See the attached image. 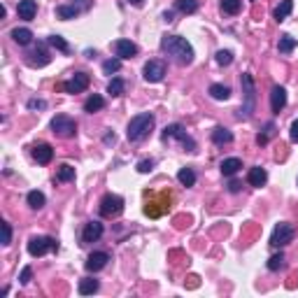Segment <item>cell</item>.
<instances>
[{
  "label": "cell",
  "instance_id": "cell-13",
  "mask_svg": "<svg viewBox=\"0 0 298 298\" xmlns=\"http://www.w3.org/2000/svg\"><path fill=\"white\" fill-rule=\"evenodd\" d=\"M114 54H116V58L128 61V58H133V56L138 54V47H135L131 40H116L114 42Z\"/></svg>",
  "mask_w": 298,
  "mask_h": 298
},
{
  "label": "cell",
  "instance_id": "cell-5",
  "mask_svg": "<svg viewBox=\"0 0 298 298\" xmlns=\"http://www.w3.org/2000/svg\"><path fill=\"white\" fill-rule=\"evenodd\" d=\"M98 212H100V217H105V219H114V217H119V214L124 212V198L116 194L103 196V201L98 205Z\"/></svg>",
  "mask_w": 298,
  "mask_h": 298
},
{
  "label": "cell",
  "instance_id": "cell-9",
  "mask_svg": "<svg viewBox=\"0 0 298 298\" xmlns=\"http://www.w3.org/2000/svg\"><path fill=\"white\" fill-rule=\"evenodd\" d=\"M142 77L149 82V84H156L165 77V63L163 61H147L145 70H142Z\"/></svg>",
  "mask_w": 298,
  "mask_h": 298
},
{
  "label": "cell",
  "instance_id": "cell-31",
  "mask_svg": "<svg viewBox=\"0 0 298 298\" xmlns=\"http://www.w3.org/2000/svg\"><path fill=\"white\" fill-rule=\"evenodd\" d=\"M240 10H243V0H221V12L224 14L235 17V14H240Z\"/></svg>",
  "mask_w": 298,
  "mask_h": 298
},
{
  "label": "cell",
  "instance_id": "cell-12",
  "mask_svg": "<svg viewBox=\"0 0 298 298\" xmlns=\"http://www.w3.org/2000/svg\"><path fill=\"white\" fill-rule=\"evenodd\" d=\"M107 261H110V254L107 252H93L89 259H86V270L89 273H98V270H103L105 266H107Z\"/></svg>",
  "mask_w": 298,
  "mask_h": 298
},
{
  "label": "cell",
  "instance_id": "cell-15",
  "mask_svg": "<svg viewBox=\"0 0 298 298\" xmlns=\"http://www.w3.org/2000/svg\"><path fill=\"white\" fill-rule=\"evenodd\" d=\"M33 158H35L40 165H47V163H51V158H54V149H51L47 142H40V145L33 147Z\"/></svg>",
  "mask_w": 298,
  "mask_h": 298
},
{
  "label": "cell",
  "instance_id": "cell-39",
  "mask_svg": "<svg viewBox=\"0 0 298 298\" xmlns=\"http://www.w3.org/2000/svg\"><path fill=\"white\" fill-rule=\"evenodd\" d=\"M12 243V226L3 221V245H10Z\"/></svg>",
  "mask_w": 298,
  "mask_h": 298
},
{
  "label": "cell",
  "instance_id": "cell-22",
  "mask_svg": "<svg viewBox=\"0 0 298 298\" xmlns=\"http://www.w3.org/2000/svg\"><path fill=\"white\" fill-rule=\"evenodd\" d=\"M291 10H293V0H282L280 5L275 7V12H273L275 21H284V19L291 14Z\"/></svg>",
  "mask_w": 298,
  "mask_h": 298
},
{
  "label": "cell",
  "instance_id": "cell-32",
  "mask_svg": "<svg viewBox=\"0 0 298 298\" xmlns=\"http://www.w3.org/2000/svg\"><path fill=\"white\" fill-rule=\"evenodd\" d=\"M207 93H210L214 100H226V98L231 96V89H228V86H224V84H212Z\"/></svg>",
  "mask_w": 298,
  "mask_h": 298
},
{
  "label": "cell",
  "instance_id": "cell-34",
  "mask_svg": "<svg viewBox=\"0 0 298 298\" xmlns=\"http://www.w3.org/2000/svg\"><path fill=\"white\" fill-rule=\"evenodd\" d=\"M56 14H58V19H75L79 14V7H75V5H58V7H56Z\"/></svg>",
  "mask_w": 298,
  "mask_h": 298
},
{
  "label": "cell",
  "instance_id": "cell-42",
  "mask_svg": "<svg viewBox=\"0 0 298 298\" xmlns=\"http://www.w3.org/2000/svg\"><path fill=\"white\" fill-rule=\"evenodd\" d=\"M47 103L44 100H28V110H44Z\"/></svg>",
  "mask_w": 298,
  "mask_h": 298
},
{
  "label": "cell",
  "instance_id": "cell-1",
  "mask_svg": "<svg viewBox=\"0 0 298 298\" xmlns=\"http://www.w3.org/2000/svg\"><path fill=\"white\" fill-rule=\"evenodd\" d=\"M161 49L168 56H172L180 66H189V63L194 61V47L180 35H165L161 40Z\"/></svg>",
  "mask_w": 298,
  "mask_h": 298
},
{
  "label": "cell",
  "instance_id": "cell-11",
  "mask_svg": "<svg viewBox=\"0 0 298 298\" xmlns=\"http://www.w3.org/2000/svg\"><path fill=\"white\" fill-rule=\"evenodd\" d=\"M89 82H91V77L86 73H77L73 79H68L66 84H63V91L68 93H82L89 89Z\"/></svg>",
  "mask_w": 298,
  "mask_h": 298
},
{
  "label": "cell",
  "instance_id": "cell-23",
  "mask_svg": "<svg viewBox=\"0 0 298 298\" xmlns=\"http://www.w3.org/2000/svg\"><path fill=\"white\" fill-rule=\"evenodd\" d=\"M75 180V168L68 163H61L56 168V182H73Z\"/></svg>",
  "mask_w": 298,
  "mask_h": 298
},
{
  "label": "cell",
  "instance_id": "cell-17",
  "mask_svg": "<svg viewBox=\"0 0 298 298\" xmlns=\"http://www.w3.org/2000/svg\"><path fill=\"white\" fill-rule=\"evenodd\" d=\"M247 182H250L252 187L261 189L263 184L268 182V172L263 170V168H259V165H254V168H250V172H247Z\"/></svg>",
  "mask_w": 298,
  "mask_h": 298
},
{
  "label": "cell",
  "instance_id": "cell-37",
  "mask_svg": "<svg viewBox=\"0 0 298 298\" xmlns=\"http://www.w3.org/2000/svg\"><path fill=\"white\" fill-rule=\"evenodd\" d=\"M119 68H122V58H107V61L103 63V73L105 75L119 73Z\"/></svg>",
  "mask_w": 298,
  "mask_h": 298
},
{
  "label": "cell",
  "instance_id": "cell-38",
  "mask_svg": "<svg viewBox=\"0 0 298 298\" xmlns=\"http://www.w3.org/2000/svg\"><path fill=\"white\" fill-rule=\"evenodd\" d=\"M217 63H219V66H231V63H233V54L228 51V49L217 51Z\"/></svg>",
  "mask_w": 298,
  "mask_h": 298
},
{
  "label": "cell",
  "instance_id": "cell-28",
  "mask_svg": "<svg viewBox=\"0 0 298 298\" xmlns=\"http://www.w3.org/2000/svg\"><path fill=\"white\" fill-rule=\"evenodd\" d=\"M275 133H277V128H275V124H273V122H268V124H266V128H263L261 133H259L256 142H259L261 147H263V145H268V142H270V140L275 138Z\"/></svg>",
  "mask_w": 298,
  "mask_h": 298
},
{
  "label": "cell",
  "instance_id": "cell-21",
  "mask_svg": "<svg viewBox=\"0 0 298 298\" xmlns=\"http://www.w3.org/2000/svg\"><path fill=\"white\" fill-rule=\"evenodd\" d=\"M98 286H100V282L98 280H93V277H84V280H79L77 291L82 293V296H91V293L98 291Z\"/></svg>",
  "mask_w": 298,
  "mask_h": 298
},
{
  "label": "cell",
  "instance_id": "cell-25",
  "mask_svg": "<svg viewBox=\"0 0 298 298\" xmlns=\"http://www.w3.org/2000/svg\"><path fill=\"white\" fill-rule=\"evenodd\" d=\"M103 107H105V98H103V96H98V93H93V96L84 103V110L89 112V114H93V112H100Z\"/></svg>",
  "mask_w": 298,
  "mask_h": 298
},
{
  "label": "cell",
  "instance_id": "cell-8",
  "mask_svg": "<svg viewBox=\"0 0 298 298\" xmlns=\"http://www.w3.org/2000/svg\"><path fill=\"white\" fill-rule=\"evenodd\" d=\"M293 235H296V231H293L291 224H286V221H282V224H277L273 228V235H270V245L273 247H284V245H289L293 240Z\"/></svg>",
  "mask_w": 298,
  "mask_h": 298
},
{
  "label": "cell",
  "instance_id": "cell-3",
  "mask_svg": "<svg viewBox=\"0 0 298 298\" xmlns=\"http://www.w3.org/2000/svg\"><path fill=\"white\" fill-rule=\"evenodd\" d=\"M240 84H243V107H240V112H237V119H250L252 114H254L256 110V84H254V77H252L250 73H245L243 77H240Z\"/></svg>",
  "mask_w": 298,
  "mask_h": 298
},
{
  "label": "cell",
  "instance_id": "cell-35",
  "mask_svg": "<svg viewBox=\"0 0 298 298\" xmlns=\"http://www.w3.org/2000/svg\"><path fill=\"white\" fill-rule=\"evenodd\" d=\"M47 44H51V47L58 49V51H63V54H68V51H70V44H68L61 35H51V37L47 40Z\"/></svg>",
  "mask_w": 298,
  "mask_h": 298
},
{
  "label": "cell",
  "instance_id": "cell-44",
  "mask_svg": "<svg viewBox=\"0 0 298 298\" xmlns=\"http://www.w3.org/2000/svg\"><path fill=\"white\" fill-rule=\"evenodd\" d=\"M289 135H291V142H298V119L291 124V133Z\"/></svg>",
  "mask_w": 298,
  "mask_h": 298
},
{
  "label": "cell",
  "instance_id": "cell-40",
  "mask_svg": "<svg viewBox=\"0 0 298 298\" xmlns=\"http://www.w3.org/2000/svg\"><path fill=\"white\" fill-rule=\"evenodd\" d=\"M31 280H33V268L26 266L24 270H21V275H19V282H21V284H28Z\"/></svg>",
  "mask_w": 298,
  "mask_h": 298
},
{
  "label": "cell",
  "instance_id": "cell-36",
  "mask_svg": "<svg viewBox=\"0 0 298 298\" xmlns=\"http://www.w3.org/2000/svg\"><path fill=\"white\" fill-rule=\"evenodd\" d=\"M284 268V254H273L270 259H268V270H273V273H277V270H282Z\"/></svg>",
  "mask_w": 298,
  "mask_h": 298
},
{
  "label": "cell",
  "instance_id": "cell-46",
  "mask_svg": "<svg viewBox=\"0 0 298 298\" xmlns=\"http://www.w3.org/2000/svg\"><path fill=\"white\" fill-rule=\"evenodd\" d=\"M105 142H114V133H107V135H105Z\"/></svg>",
  "mask_w": 298,
  "mask_h": 298
},
{
  "label": "cell",
  "instance_id": "cell-43",
  "mask_svg": "<svg viewBox=\"0 0 298 298\" xmlns=\"http://www.w3.org/2000/svg\"><path fill=\"white\" fill-rule=\"evenodd\" d=\"M240 187H243V184L237 182V180H231V182H228V191H231V194H237V191H240Z\"/></svg>",
  "mask_w": 298,
  "mask_h": 298
},
{
  "label": "cell",
  "instance_id": "cell-7",
  "mask_svg": "<svg viewBox=\"0 0 298 298\" xmlns=\"http://www.w3.org/2000/svg\"><path fill=\"white\" fill-rule=\"evenodd\" d=\"M51 131H54L58 138H75L77 133V124L75 119H70L68 114H56L51 119Z\"/></svg>",
  "mask_w": 298,
  "mask_h": 298
},
{
  "label": "cell",
  "instance_id": "cell-2",
  "mask_svg": "<svg viewBox=\"0 0 298 298\" xmlns=\"http://www.w3.org/2000/svg\"><path fill=\"white\" fill-rule=\"evenodd\" d=\"M154 124H156V119H154L152 112H142V114L133 116V119L128 122V131H126L128 140L131 142L147 140V138L152 135V131H154Z\"/></svg>",
  "mask_w": 298,
  "mask_h": 298
},
{
  "label": "cell",
  "instance_id": "cell-14",
  "mask_svg": "<svg viewBox=\"0 0 298 298\" xmlns=\"http://www.w3.org/2000/svg\"><path fill=\"white\" fill-rule=\"evenodd\" d=\"M270 107H273L275 114H280L286 107V89L284 86H273V93H270Z\"/></svg>",
  "mask_w": 298,
  "mask_h": 298
},
{
  "label": "cell",
  "instance_id": "cell-41",
  "mask_svg": "<svg viewBox=\"0 0 298 298\" xmlns=\"http://www.w3.org/2000/svg\"><path fill=\"white\" fill-rule=\"evenodd\" d=\"M152 170H154V161H152V158H145V161L138 163V172H152Z\"/></svg>",
  "mask_w": 298,
  "mask_h": 298
},
{
  "label": "cell",
  "instance_id": "cell-30",
  "mask_svg": "<svg viewBox=\"0 0 298 298\" xmlns=\"http://www.w3.org/2000/svg\"><path fill=\"white\" fill-rule=\"evenodd\" d=\"M296 37H291V35H282L280 37V42H277V49H280V54H291L293 49H296Z\"/></svg>",
  "mask_w": 298,
  "mask_h": 298
},
{
  "label": "cell",
  "instance_id": "cell-6",
  "mask_svg": "<svg viewBox=\"0 0 298 298\" xmlns=\"http://www.w3.org/2000/svg\"><path fill=\"white\" fill-rule=\"evenodd\" d=\"M47 252H58V243L49 235H37L28 240V254L31 256H44Z\"/></svg>",
  "mask_w": 298,
  "mask_h": 298
},
{
  "label": "cell",
  "instance_id": "cell-18",
  "mask_svg": "<svg viewBox=\"0 0 298 298\" xmlns=\"http://www.w3.org/2000/svg\"><path fill=\"white\" fill-rule=\"evenodd\" d=\"M28 63H31V66H37V68L47 66V63H49V54L44 51V44H37L31 54H28Z\"/></svg>",
  "mask_w": 298,
  "mask_h": 298
},
{
  "label": "cell",
  "instance_id": "cell-4",
  "mask_svg": "<svg viewBox=\"0 0 298 298\" xmlns=\"http://www.w3.org/2000/svg\"><path fill=\"white\" fill-rule=\"evenodd\" d=\"M170 140H177L187 152H196V140L180 126V124H170V126L163 128V142H170Z\"/></svg>",
  "mask_w": 298,
  "mask_h": 298
},
{
  "label": "cell",
  "instance_id": "cell-26",
  "mask_svg": "<svg viewBox=\"0 0 298 298\" xmlns=\"http://www.w3.org/2000/svg\"><path fill=\"white\" fill-rule=\"evenodd\" d=\"M175 10L182 14L198 12V0H175Z\"/></svg>",
  "mask_w": 298,
  "mask_h": 298
},
{
  "label": "cell",
  "instance_id": "cell-33",
  "mask_svg": "<svg viewBox=\"0 0 298 298\" xmlns=\"http://www.w3.org/2000/svg\"><path fill=\"white\" fill-rule=\"evenodd\" d=\"M177 180H180L182 187H194L196 184V172L191 170V168H182V170L177 172Z\"/></svg>",
  "mask_w": 298,
  "mask_h": 298
},
{
  "label": "cell",
  "instance_id": "cell-10",
  "mask_svg": "<svg viewBox=\"0 0 298 298\" xmlns=\"http://www.w3.org/2000/svg\"><path fill=\"white\" fill-rule=\"evenodd\" d=\"M105 228L100 221H89L84 224V231H82V245H91V243H98L103 237Z\"/></svg>",
  "mask_w": 298,
  "mask_h": 298
},
{
  "label": "cell",
  "instance_id": "cell-29",
  "mask_svg": "<svg viewBox=\"0 0 298 298\" xmlns=\"http://www.w3.org/2000/svg\"><path fill=\"white\" fill-rule=\"evenodd\" d=\"M107 93H110V96H124V93H126V82H124L122 77H112V82L110 84H107Z\"/></svg>",
  "mask_w": 298,
  "mask_h": 298
},
{
  "label": "cell",
  "instance_id": "cell-45",
  "mask_svg": "<svg viewBox=\"0 0 298 298\" xmlns=\"http://www.w3.org/2000/svg\"><path fill=\"white\" fill-rule=\"evenodd\" d=\"M131 5H135V7H140V5H145V0H128Z\"/></svg>",
  "mask_w": 298,
  "mask_h": 298
},
{
  "label": "cell",
  "instance_id": "cell-16",
  "mask_svg": "<svg viewBox=\"0 0 298 298\" xmlns=\"http://www.w3.org/2000/svg\"><path fill=\"white\" fill-rule=\"evenodd\" d=\"M17 14H19V19H26V21L35 19V14H37V3H35V0H19Z\"/></svg>",
  "mask_w": 298,
  "mask_h": 298
},
{
  "label": "cell",
  "instance_id": "cell-19",
  "mask_svg": "<svg viewBox=\"0 0 298 298\" xmlns=\"http://www.w3.org/2000/svg\"><path fill=\"white\" fill-rule=\"evenodd\" d=\"M219 168H221V175H224V177H233L237 170H240V168H243V161L235 158V156H233V158H224Z\"/></svg>",
  "mask_w": 298,
  "mask_h": 298
},
{
  "label": "cell",
  "instance_id": "cell-20",
  "mask_svg": "<svg viewBox=\"0 0 298 298\" xmlns=\"http://www.w3.org/2000/svg\"><path fill=\"white\" fill-rule=\"evenodd\" d=\"M212 142L214 145H228V142H233V133L224 126H217L212 131Z\"/></svg>",
  "mask_w": 298,
  "mask_h": 298
},
{
  "label": "cell",
  "instance_id": "cell-24",
  "mask_svg": "<svg viewBox=\"0 0 298 298\" xmlns=\"http://www.w3.org/2000/svg\"><path fill=\"white\" fill-rule=\"evenodd\" d=\"M12 40L17 44H21V47H26V44L33 42V33L28 31V28H14V31H12Z\"/></svg>",
  "mask_w": 298,
  "mask_h": 298
},
{
  "label": "cell",
  "instance_id": "cell-27",
  "mask_svg": "<svg viewBox=\"0 0 298 298\" xmlns=\"http://www.w3.org/2000/svg\"><path fill=\"white\" fill-rule=\"evenodd\" d=\"M26 201H28V205L33 207V210H42L44 203H47V198H44L42 191H28V196H26Z\"/></svg>",
  "mask_w": 298,
  "mask_h": 298
}]
</instances>
